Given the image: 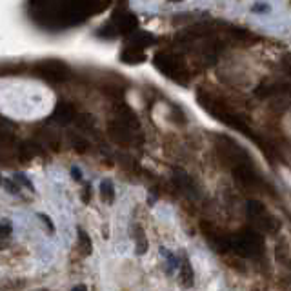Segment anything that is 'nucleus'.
I'll list each match as a JSON object with an SVG mask.
<instances>
[{"label": "nucleus", "instance_id": "obj_5", "mask_svg": "<svg viewBox=\"0 0 291 291\" xmlns=\"http://www.w3.org/2000/svg\"><path fill=\"white\" fill-rule=\"evenodd\" d=\"M100 196L102 200L107 204H113L115 200V190H113V182L111 180H102L100 184Z\"/></svg>", "mask_w": 291, "mask_h": 291}, {"label": "nucleus", "instance_id": "obj_12", "mask_svg": "<svg viewBox=\"0 0 291 291\" xmlns=\"http://www.w3.org/2000/svg\"><path fill=\"white\" fill-rule=\"evenodd\" d=\"M36 291H48V290H46V288H44V290H36Z\"/></svg>", "mask_w": 291, "mask_h": 291}, {"label": "nucleus", "instance_id": "obj_9", "mask_svg": "<svg viewBox=\"0 0 291 291\" xmlns=\"http://www.w3.org/2000/svg\"><path fill=\"white\" fill-rule=\"evenodd\" d=\"M71 291H88V288H86L84 284H78V286H75Z\"/></svg>", "mask_w": 291, "mask_h": 291}, {"label": "nucleus", "instance_id": "obj_3", "mask_svg": "<svg viewBox=\"0 0 291 291\" xmlns=\"http://www.w3.org/2000/svg\"><path fill=\"white\" fill-rule=\"evenodd\" d=\"M178 279H180V284L184 286V288H191V286H193L195 275H193V267H191L188 259H184L182 264L178 266Z\"/></svg>", "mask_w": 291, "mask_h": 291}, {"label": "nucleus", "instance_id": "obj_6", "mask_svg": "<svg viewBox=\"0 0 291 291\" xmlns=\"http://www.w3.org/2000/svg\"><path fill=\"white\" fill-rule=\"evenodd\" d=\"M135 238H137V253L138 255H144L146 250H148V242H146V237H144V233L140 227H137V235H135Z\"/></svg>", "mask_w": 291, "mask_h": 291}, {"label": "nucleus", "instance_id": "obj_2", "mask_svg": "<svg viewBox=\"0 0 291 291\" xmlns=\"http://www.w3.org/2000/svg\"><path fill=\"white\" fill-rule=\"evenodd\" d=\"M155 64L161 67V71L167 75L169 78L186 82V69L184 65L178 62L177 57H173L169 53H159V57L155 59Z\"/></svg>", "mask_w": 291, "mask_h": 291}, {"label": "nucleus", "instance_id": "obj_7", "mask_svg": "<svg viewBox=\"0 0 291 291\" xmlns=\"http://www.w3.org/2000/svg\"><path fill=\"white\" fill-rule=\"evenodd\" d=\"M161 253H162V257H166V260H167V273H173V269L180 266V264H178V260L171 255V253H169V251L164 250V248L161 250Z\"/></svg>", "mask_w": 291, "mask_h": 291}, {"label": "nucleus", "instance_id": "obj_1", "mask_svg": "<svg viewBox=\"0 0 291 291\" xmlns=\"http://www.w3.org/2000/svg\"><path fill=\"white\" fill-rule=\"evenodd\" d=\"M55 109L49 89L38 78L17 73L0 75V115L17 122H33Z\"/></svg>", "mask_w": 291, "mask_h": 291}, {"label": "nucleus", "instance_id": "obj_11", "mask_svg": "<svg viewBox=\"0 0 291 291\" xmlns=\"http://www.w3.org/2000/svg\"><path fill=\"white\" fill-rule=\"evenodd\" d=\"M169 2H182V0H169Z\"/></svg>", "mask_w": 291, "mask_h": 291}, {"label": "nucleus", "instance_id": "obj_4", "mask_svg": "<svg viewBox=\"0 0 291 291\" xmlns=\"http://www.w3.org/2000/svg\"><path fill=\"white\" fill-rule=\"evenodd\" d=\"M78 250H80V253H82L84 257L91 255V251H93L91 238H89L88 233L82 231V229H78Z\"/></svg>", "mask_w": 291, "mask_h": 291}, {"label": "nucleus", "instance_id": "obj_8", "mask_svg": "<svg viewBox=\"0 0 291 291\" xmlns=\"http://www.w3.org/2000/svg\"><path fill=\"white\" fill-rule=\"evenodd\" d=\"M11 235V224L9 222H0V238H6Z\"/></svg>", "mask_w": 291, "mask_h": 291}, {"label": "nucleus", "instance_id": "obj_10", "mask_svg": "<svg viewBox=\"0 0 291 291\" xmlns=\"http://www.w3.org/2000/svg\"><path fill=\"white\" fill-rule=\"evenodd\" d=\"M7 240H0V250H2V248H7Z\"/></svg>", "mask_w": 291, "mask_h": 291}]
</instances>
